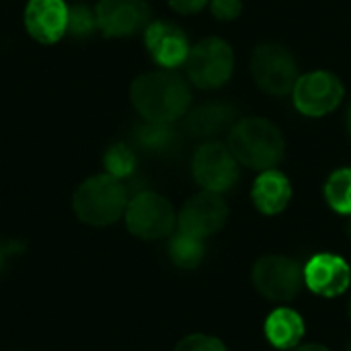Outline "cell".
Masks as SVG:
<instances>
[{
    "mask_svg": "<svg viewBox=\"0 0 351 351\" xmlns=\"http://www.w3.org/2000/svg\"><path fill=\"white\" fill-rule=\"evenodd\" d=\"M257 292L271 302L294 300L304 286V265L288 255H265L253 265Z\"/></svg>",
    "mask_w": 351,
    "mask_h": 351,
    "instance_id": "cell-7",
    "label": "cell"
},
{
    "mask_svg": "<svg viewBox=\"0 0 351 351\" xmlns=\"http://www.w3.org/2000/svg\"><path fill=\"white\" fill-rule=\"evenodd\" d=\"M237 123V109L222 101H208L187 111L185 128L193 138L199 140H218L222 134H228Z\"/></svg>",
    "mask_w": 351,
    "mask_h": 351,
    "instance_id": "cell-15",
    "label": "cell"
},
{
    "mask_svg": "<svg viewBox=\"0 0 351 351\" xmlns=\"http://www.w3.org/2000/svg\"><path fill=\"white\" fill-rule=\"evenodd\" d=\"M346 351H351V341H350V346H348V350H346Z\"/></svg>",
    "mask_w": 351,
    "mask_h": 351,
    "instance_id": "cell-30",
    "label": "cell"
},
{
    "mask_svg": "<svg viewBox=\"0 0 351 351\" xmlns=\"http://www.w3.org/2000/svg\"><path fill=\"white\" fill-rule=\"evenodd\" d=\"M348 128H350V134H351V107H350V111H348Z\"/></svg>",
    "mask_w": 351,
    "mask_h": 351,
    "instance_id": "cell-27",
    "label": "cell"
},
{
    "mask_svg": "<svg viewBox=\"0 0 351 351\" xmlns=\"http://www.w3.org/2000/svg\"><path fill=\"white\" fill-rule=\"evenodd\" d=\"M350 319H351V302H350Z\"/></svg>",
    "mask_w": 351,
    "mask_h": 351,
    "instance_id": "cell-31",
    "label": "cell"
},
{
    "mask_svg": "<svg viewBox=\"0 0 351 351\" xmlns=\"http://www.w3.org/2000/svg\"><path fill=\"white\" fill-rule=\"evenodd\" d=\"M134 109L144 121L175 123L191 107V88L175 70H154L140 74L130 88Z\"/></svg>",
    "mask_w": 351,
    "mask_h": 351,
    "instance_id": "cell-1",
    "label": "cell"
},
{
    "mask_svg": "<svg viewBox=\"0 0 351 351\" xmlns=\"http://www.w3.org/2000/svg\"><path fill=\"white\" fill-rule=\"evenodd\" d=\"M263 331H265L267 341L276 350L292 351L302 343L306 325H304V319L300 313H296L294 308H288V306H280L267 315Z\"/></svg>",
    "mask_w": 351,
    "mask_h": 351,
    "instance_id": "cell-17",
    "label": "cell"
},
{
    "mask_svg": "<svg viewBox=\"0 0 351 351\" xmlns=\"http://www.w3.org/2000/svg\"><path fill=\"white\" fill-rule=\"evenodd\" d=\"M251 74L255 84L271 97L292 95L294 84L300 76L294 53L276 41L261 43L251 56Z\"/></svg>",
    "mask_w": 351,
    "mask_h": 351,
    "instance_id": "cell-5",
    "label": "cell"
},
{
    "mask_svg": "<svg viewBox=\"0 0 351 351\" xmlns=\"http://www.w3.org/2000/svg\"><path fill=\"white\" fill-rule=\"evenodd\" d=\"M226 220L228 204L224 202L222 193L202 189L183 204L181 212L177 214V228L197 239H208L222 230Z\"/></svg>",
    "mask_w": 351,
    "mask_h": 351,
    "instance_id": "cell-10",
    "label": "cell"
},
{
    "mask_svg": "<svg viewBox=\"0 0 351 351\" xmlns=\"http://www.w3.org/2000/svg\"><path fill=\"white\" fill-rule=\"evenodd\" d=\"M128 202V189L121 179L103 173L88 177L76 189L72 208L80 222L103 228L117 222L125 214Z\"/></svg>",
    "mask_w": 351,
    "mask_h": 351,
    "instance_id": "cell-3",
    "label": "cell"
},
{
    "mask_svg": "<svg viewBox=\"0 0 351 351\" xmlns=\"http://www.w3.org/2000/svg\"><path fill=\"white\" fill-rule=\"evenodd\" d=\"M68 12L64 0H29L25 6V29L39 43H56L68 33Z\"/></svg>",
    "mask_w": 351,
    "mask_h": 351,
    "instance_id": "cell-14",
    "label": "cell"
},
{
    "mask_svg": "<svg viewBox=\"0 0 351 351\" xmlns=\"http://www.w3.org/2000/svg\"><path fill=\"white\" fill-rule=\"evenodd\" d=\"M292 351H331L329 348H325V346H321V343H300L298 348H294Z\"/></svg>",
    "mask_w": 351,
    "mask_h": 351,
    "instance_id": "cell-26",
    "label": "cell"
},
{
    "mask_svg": "<svg viewBox=\"0 0 351 351\" xmlns=\"http://www.w3.org/2000/svg\"><path fill=\"white\" fill-rule=\"evenodd\" d=\"M175 351H228L226 346L218 339V337H212V335H204V333H193V335H187L183 337Z\"/></svg>",
    "mask_w": 351,
    "mask_h": 351,
    "instance_id": "cell-23",
    "label": "cell"
},
{
    "mask_svg": "<svg viewBox=\"0 0 351 351\" xmlns=\"http://www.w3.org/2000/svg\"><path fill=\"white\" fill-rule=\"evenodd\" d=\"M346 97V86L341 78L329 70H313L298 76L292 101L300 115L319 119L333 113Z\"/></svg>",
    "mask_w": 351,
    "mask_h": 351,
    "instance_id": "cell-8",
    "label": "cell"
},
{
    "mask_svg": "<svg viewBox=\"0 0 351 351\" xmlns=\"http://www.w3.org/2000/svg\"><path fill=\"white\" fill-rule=\"evenodd\" d=\"M95 29H99L97 14L88 6L76 4V6L70 8V12H68V33H72L76 37H88Z\"/></svg>",
    "mask_w": 351,
    "mask_h": 351,
    "instance_id": "cell-22",
    "label": "cell"
},
{
    "mask_svg": "<svg viewBox=\"0 0 351 351\" xmlns=\"http://www.w3.org/2000/svg\"><path fill=\"white\" fill-rule=\"evenodd\" d=\"M136 140L142 148L152 150V152H160L165 148H169L175 140V130L171 128V123H156V121H146L144 125H140L136 130Z\"/></svg>",
    "mask_w": 351,
    "mask_h": 351,
    "instance_id": "cell-20",
    "label": "cell"
},
{
    "mask_svg": "<svg viewBox=\"0 0 351 351\" xmlns=\"http://www.w3.org/2000/svg\"><path fill=\"white\" fill-rule=\"evenodd\" d=\"M105 167H107L109 175H113L117 179H123V177L132 175V171L136 167V156L128 146L115 144L105 154Z\"/></svg>",
    "mask_w": 351,
    "mask_h": 351,
    "instance_id": "cell-21",
    "label": "cell"
},
{
    "mask_svg": "<svg viewBox=\"0 0 351 351\" xmlns=\"http://www.w3.org/2000/svg\"><path fill=\"white\" fill-rule=\"evenodd\" d=\"M325 202L341 216H351V167L335 169L325 181Z\"/></svg>",
    "mask_w": 351,
    "mask_h": 351,
    "instance_id": "cell-19",
    "label": "cell"
},
{
    "mask_svg": "<svg viewBox=\"0 0 351 351\" xmlns=\"http://www.w3.org/2000/svg\"><path fill=\"white\" fill-rule=\"evenodd\" d=\"M191 171L204 191L224 193L239 181V160L220 140L204 142L195 150Z\"/></svg>",
    "mask_w": 351,
    "mask_h": 351,
    "instance_id": "cell-9",
    "label": "cell"
},
{
    "mask_svg": "<svg viewBox=\"0 0 351 351\" xmlns=\"http://www.w3.org/2000/svg\"><path fill=\"white\" fill-rule=\"evenodd\" d=\"M251 199L263 216H278L292 202V183L278 169L261 171L253 181Z\"/></svg>",
    "mask_w": 351,
    "mask_h": 351,
    "instance_id": "cell-16",
    "label": "cell"
},
{
    "mask_svg": "<svg viewBox=\"0 0 351 351\" xmlns=\"http://www.w3.org/2000/svg\"><path fill=\"white\" fill-rule=\"evenodd\" d=\"M2 261H4V253H2V247H0V267H2Z\"/></svg>",
    "mask_w": 351,
    "mask_h": 351,
    "instance_id": "cell-29",
    "label": "cell"
},
{
    "mask_svg": "<svg viewBox=\"0 0 351 351\" xmlns=\"http://www.w3.org/2000/svg\"><path fill=\"white\" fill-rule=\"evenodd\" d=\"M185 68L193 86L202 90H216L232 78L234 51L222 37H204L191 45Z\"/></svg>",
    "mask_w": 351,
    "mask_h": 351,
    "instance_id": "cell-4",
    "label": "cell"
},
{
    "mask_svg": "<svg viewBox=\"0 0 351 351\" xmlns=\"http://www.w3.org/2000/svg\"><path fill=\"white\" fill-rule=\"evenodd\" d=\"M95 14L107 37H130L150 25V8L144 0H99Z\"/></svg>",
    "mask_w": 351,
    "mask_h": 351,
    "instance_id": "cell-11",
    "label": "cell"
},
{
    "mask_svg": "<svg viewBox=\"0 0 351 351\" xmlns=\"http://www.w3.org/2000/svg\"><path fill=\"white\" fill-rule=\"evenodd\" d=\"M346 230H348V237L351 239V216H350V222H348V228H346Z\"/></svg>",
    "mask_w": 351,
    "mask_h": 351,
    "instance_id": "cell-28",
    "label": "cell"
},
{
    "mask_svg": "<svg viewBox=\"0 0 351 351\" xmlns=\"http://www.w3.org/2000/svg\"><path fill=\"white\" fill-rule=\"evenodd\" d=\"M169 257L181 269H195V267H199V263L206 257L204 239H197L193 234L177 230L171 237V243H169Z\"/></svg>",
    "mask_w": 351,
    "mask_h": 351,
    "instance_id": "cell-18",
    "label": "cell"
},
{
    "mask_svg": "<svg viewBox=\"0 0 351 351\" xmlns=\"http://www.w3.org/2000/svg\"><path fill=\"white\" fill-rule=\"evenodd\" d=\"M123 218L128 230L142 241L167 239L177 226V212L173 204L156 191H142L134 195L128 202Z\"/></svg>",
    "mask_w": 351,
    "mask_h": 351,
    "instance_id": "cell-6",
    "label": "cell"
},
{
    "mask_svg": "<svg viewBox=\"0 0 351 351\" xmlns=\"http://www.w3.org/2000/svg\"><path fill=\"white\" fill-rule=\"evenodd\" d=\"M351 284L350 263L335 253H317L304 263V286L323 298L348 292Z\"/></svg>",
    "mask_w": 351,
    "mask_h": 351,
    "instance_id": "cell-12",
    "label": "cell"
},
{
    "mask_svg": "<svg viewBox=\"0 0 351 351\" xmlns=\"http://www.w3.org/2000/svg\"><path fill=\"white\" fill-rule=\"evenodd\" d=\"M228 148L239 165L253 171L276 169L286 154L282 130L267 117H241L228 132Z\"/></svg>",
    "mask_w": 351,
    "mask_h": 351,
    "instance_id": "cell-2",
    "label": "cell"
},
{
    "mask_svg": "<svg viewBox=\"0 0 351 351\" xmlns=\"http://www.w3.org/2000/svg\"><path fill=\"white\" fill-rule=\"evenodd\" d=\"M144 43L150 58L165 70H175L187 62L191 43L185 31L171 21H154L144 29Z\"/></svg>",
    "mask_w": 351,
    "mask_h": 351,
    "instance_id": "cell-13",
    "label": "cell"
},
{
    "mask_svg": "<svg viewBox=\"0 0 351 351\" xmlns=\"http://www.w3.org/2000/svg\"><path fill=\"white\" fill-rule=\"evenodd\" d=\"M208 4H210V0H169V6H171L177 14H183V16L197 14V12H202Z\"/></svg>",
    "mask_w": 351,
    "mask_h": 351,
    "instance_id": "cell-25",
    "label": "cell"
},
{
    "mask_svg": "<svg viewBox=\"0 0 351 351\" xmlns=\"http://www.w3.org/2000/svg\"><path fill=\"white\" fill-rule=\"evenodd\" d=\"M210 10L218 21L230 23L241 16L243 0H210Z\"/></svg>",
    "mask_w": 351,
    "mask_h": 351,
    "instance_id": "cell-24",
    "label": "cell"
}]
</instances>
